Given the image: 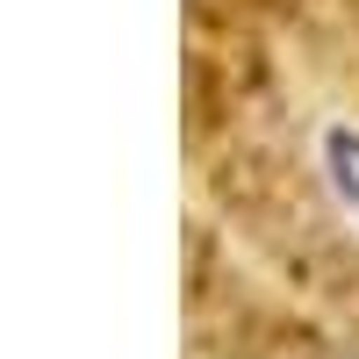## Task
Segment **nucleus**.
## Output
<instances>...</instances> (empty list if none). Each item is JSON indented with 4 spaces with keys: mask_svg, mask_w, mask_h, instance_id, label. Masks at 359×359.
Segmentation results:
<instances>
[{
    "mask_svg": "<svg viewBox=\"0 0 359 359\" xmlns=\"http://www.w3.org/2000/svg\"><path fill=\"white\" fill-rule=\"evenodd\" d=\"M187 172L230 273L359 359V0H187Z\"/></svg>",
    "mask_w": 359,
    "mask_h": 359,
    "instance_id": "obj_1",
    "label": "nucleus"
}]
</instances>
